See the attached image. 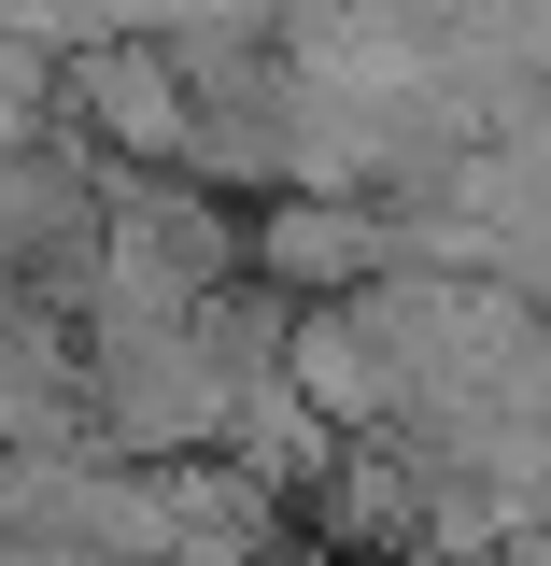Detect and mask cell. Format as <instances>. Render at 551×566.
<instances>
[{
    "mask_svg": "<svg viewBox=\"0 0 551 566\" xmlns=\"http://www.w3.org/2000/svg\"><path fill=\"white\" fill-rule=\"evenodd\" d=\"M241 270H255V212H226L212 170H114L99 185V255H85V326L199 312Z\"/></svg>",
    "mask_w": 551,
    "mask_h": 566,
    "instance_id": "1",
    "label": "cell"
},
{
    "mask_svg": "<svg viewBox=\"0 0 551 566\" xmlns=\"http://www.w3.org/2000/svg\"><path fill=\"white\" fill-rule=\"evenodd\" d=\"M57 114L114 170H184V142H199V71L170 29H99V43H71L57 57Z\"/></svg>",
    "mask_w": 551,
    "mask_h": 566,
    "instance_id": "2",
    "label": "cell"
},
{
    "mask_svg": "<svg viewBox=\"0 0 551 566\" xmlns=\"http://www.w3.org/2000/svg\"><path fill=\"white\" fill-rule=\"evenodd\" d=\"M396 270V199L368 185H269L255 199V283L283 297H353V283Z\"/></svg>",
    "mask_w": 551,
    "mask_h": 566,
    "instance_id": "3",
    "label": "cell"
},
{
    "mask_svg": "<svg viewBox=\"0 0 551 566\" xmlns=\"http://www.w3.org/2000/svg\"><path fill=\"white\" fill-rule=\"evenodd\" d=\"M283 368L311 382L326 424H411V368H396V340H382L368 283H353V297H297V312H283Z\"/></svg>",
    "mask_w": 551,
    "mask_h": 566,
    "instance_id": "4",
    "label": "cell"
},
{
    "mask_svg": "<svg viewBox=\"0 0 551 566\" xmlns=\"http://www.w3.org/2000/svg\"><path fill=\"white\" fill-rule=\"evenodd\" d=\"M340 439H353V424H326V411H311V382H297V368H255V382H241V411H226V439H212V453H241L255 482L311 495V482H326V453H340Z\"/></svg>",
    "mask_w": 551,
    "mask_h": 566,
    "instance_id": "5",
    "label": "cell"
},
{
    "mask_svg": "<svg viewBox=\"0 0 551 566\" xmlns=\"http://www.w3.org/2000/svg\"><path fill=\"white\" fill-rule=\"evenodd\" d=\"M43 128H57V71H0V156H29Z\"/></svg>",
    "mask_w": 551,
    "mask_h": 566,
    "instance_id": "6",
    "label": "cell"
},
{
    "mask_svg": "<svg viewBox=\"0 0 551 566\" xmlns=\"http://www.w3.org/2000/svg\"><path fill=\"white\" fill-rule=\"evenodd\" d=\"M495 142H509V156H523V170H538V185H551V71H538V85H523V114H509V128H495Z\"/></svg>",
    "mask_w": 551,
    "mask_h": 566,
    "instance_id": "7",
    "label": "cell"
}]
</instances>
